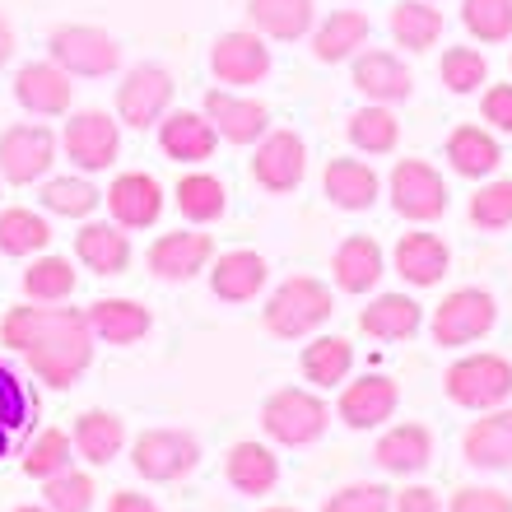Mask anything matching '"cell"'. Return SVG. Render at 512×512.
<instances>
[{"mask_svg":"<svg viewBox=\"0 0 512 512\" xmlns=\"http://www.w3.org/2000/svg\"><path fill=\"white\" fill-rule=\"evenodd\" d=\"M368 14H359V10H336L331 19H326L317 33H312V56L317 61H345V56H354L359 47L368 42Z\"/></svg>","mask_w":512,"mask_h":512,"instance_id":"obj_31","label":"cell"},{"mask_svg":"<svg viewBox=\"0 0 512 512\" xmlns=\"http://www.w3.org/2000/svg\"><path fill=\"white\" fill-rule=\"evenodd\" d=\"M452 512H512V499L503 489H457Z\"/></svg>","mask_w":512,"mask_h":512,"instance_id":"obj_49","label":"cell"},{"mask_svg":"<svg viewBox=\"0 0 512 512\" xmlns=\"http://www.w3.org/2000/svg\"><path fill=\"white\" fill-rule=\"evenodd\" d=\"M270 512H289V508H270Z\"/></svg>","mask_w":512,"mask_h":512,"instance_id":"obj_55","label":"cell"},{"mask_svg":"<svg viewBox=\"0 0 512 512\" xmlns=\"http://www.w3.org/2000/svg\"><path fill=\"white\" fill-rule=\"evenodd\" d=\"M322 191L340 210H368L378 201V173L364 159H331L322 177Z\"/></svg>","mask_w":512,"mask_h":512,"instance_id":"obj_26","label":"cell"},{"mask_svg":"<svg viewBox=\"0 0 512 512\" xmlns=\"http://www.w3.org/2000/svg\"><path fill=\"white\" fill-rule=\"evenodd\" d=\"M396 401H401L396 382L382 378V373H368V378L350 382V387L340 391V419L350 429H378L382 419H391Z\"/></svg>","mask_w":512,"mask_h":512,"instance_id":"obj_19","label":"cell"},{"mask_svg":"<svg viewBox=\"0 0 512 512\" xmlns=\"http://www.w3.org/2000/svg\"><path fill=\"white\" fill-rule=\"evenodd\" d=\"M447 163H452L461 177H489L503 163V149H499V140L489 131H480V126H457L452 140H447Z\"/></svg>","mask_w":512,"mask_h":512,"instance_id":"obj_33","label":"cell"},{"mask_svg":"<svg viewBox=\"0 0 512 512\" xmlns=\"http://www.w3.org/2000/svg\"><path fill=\"white\" fill-rule=\"evenodd\" d=\"M350 368H354V345L345 336H317L308 350H303V378L317 382V387L345 382Z\"/></svg>","mask_w":512,"mask_h":512,"instance_id":"obj_36","label":"cell"},{"mask_svg":"<svg viewBox=\"0 0 512 512\" xmlns=\"http://www.w3.org/2000/svg\"><path fill=\"white\" fill-rule=\"evenodd\" d=\"M94 480L80 471H61L47 480V489H42V499H47V512H89L94 508Z\"/></svg>","mask_w":512,"mask_h":512,"instance_id":"obj_46","label":"cell"},{"mask_svg":"<svg viewBox=\"0 0 512 512\" xmlns=\"http://www.w3.org/2000/svg\"><path fill=\"white\" fill-rule=\"evenodd\" d=\"M126 443V424L112 410H84L75 419V447H80L84 461H94V466H108Z\"/></svg>","mask_w":512,"mask_h":512,"instance_id":"obj_34","label":"cell"},{"mask_svg":"<svg viewBox=\"0 0 512 512\" xmlns=\"http://www.w3.org/2000/svg\"><path fill=\"white\" fill-rule=\"evenodd\" d=\"M224 205H229V191H224V182L210 173H191L177 182V210H182V219H191V224H210V219L224 215Z\"/></svg>","mask_w":512,"mask_h":512,"instance_id":"obj_37","label":"cell"},{"mask_svg":"<svg viewBox=\"0 0 512 512\" xmlns=\"http://www.w3.org/2000/svg\"><path fill=\"white\" fill-rule=\"evenodd\" d=\"M485 122L494 126V131L512 135V84H494V89H485Z\"/></svg>","mask_w":512,"mask_h":512,"instance_id":"obj_50","label":"cell"},{"mask_svg":"<svg viewBox=\"0 0 512 512\" xmlns=\"http://www.w3.org/2000/svg\"><path fill=\"white\" fill-rule=\"evenodd\" d=\"M75 256L94 275H122L131 266V238L122 233V224H84L75 233Z\"/></svg>","mask_w":512,"mask_h":512,"instance_id":"obj_24","label":"cell"},{"mask_svg":"<svg viewBox=\"0 0 512 512\" xmlns=\"http://www.w3.org/2000/svg\"><path fill=\"white\" fill-rule=\"evenodd\" d=\"M261 284H266V261L256 252H224L210 270V289L224 303H247L261 294Z\"/></svg>","mask_w":512,"mask_h":512,"instance_id":"obj_28","label":"cell"},{"mask_svg":"<svg viewBox=\"0 0 512 512\" xmlns=\"http://www.w3.org/2000/svg\"><path fill=\"white\" fill-rule=\"evenodd\" d=\"M108 210L122 229H149L163 215V187L149 173H122L108 187Z\"/></svg>","mask_w":512,"mask_h":512,"instance_id":"obj_17","label":"cell"},{"mask_svg":"<svg viewBox=\"0 0 512 512\" xmlns=\"http://www.w3.org/2000/svg\"><path fill=\"white\" fill-rule=\"evenodd\" d=\"M19 512H47V508H19Z\"/></svg>","mask_w":512,"mask_h":512,"instance_id":"obj_54","label":"cell"},{"mask_svg":"<svg viewBox=\"0 0 512 512\" xmlns=\"http://www.w3.org/2000/svg\"><path fill=\"white\" fill-rule=\"evenodd\" d=\"M447 261H452V252H447V243L433 238V233H405L401 243H396V270H401L410 284H419V289H429V284L443 280Z\"/></svg>","mask_w":512,"mask_h":512,"instance_id":"obj_27","label":"cell"},{"mask_svg":"<svg viewBox=\"0 0 512 512\" xmlns=\"http://www.w3.org/2000/svg\"><path fill=\"white\" fill-rule=\"evenodd\" d=\"M24 471L38 475V480H52V475L70 471V438H66V433H61V429H42L38 438H33V447H28Z\"/></svg>","mask_w":512,"mask_h":512,"instance_id":"obj_45","label":"cell"},{"mask_svg":"<svg viewBox=\"0 0 512 512\" xmlns=\"http://www.w3.org/2000/svg\"><path fill=\"white\" fill-rule=\"evenodd\" d=\"M173 108V75L163 66H135L122 84H117V117L135 131L159 126Z\"/></svg>","mask_w":512,"mask_h":512,"instance_id":"obj_9","label":"cell"},{"mask_svg":"<svg viewBox=\"0 0 512 512\" xmlns=\"http://www.w3.org/2000/svg\"><path fill=\"white\" fill-rule=\"evenodd\" d=\"M461 24L480 42L512 38V0H461Z\"/></svg>","mask_w":512,"mask_h":512,"instance_id":"obj_42","label":"cell"},{"mask_svg":"<svg viewBox=\"0 0 512 512\" xmlns=\"http://www.w3.org/2000/svg\"><path fill=\"white\" fill-rule=\"evenodd\" d=\"M14 98L33 117H61V112H70L75 84H70V75L56 61H33V66H24L14 75Z\"/></svg>","mask_w":512,"mask_h":512,"instance_id":"obj_13","label":"cell"},{"mask_svg":"<svg viewBox=\"0 0 512 512\" xmlns=\"http://www.w3.org/2000/svg\"><path fill=\"white\" fill-rule=\"evenodd\" d=\"M471 224L475 229L499 233L512 224V182H489L471 196Z\"/></svg>","mask_w":512,"mask_h":512,"instance_id":"obj_47","label":"cell"},{"mask_svg":"<svg viewBox=\"0 0 512 512\" xmlns=\"http://www.w3.org/2000/svg\"><path fill=\"white\" fill-rule=\"evenodd\" d=\"M205 117H210V126H215L229 145H256L270 122V112L261 108L256 98H238V94H229V89H210V94H205Z\"/></svg>","mask_w":512,"mask_h":512,"instance_id":"obj_15","label":"cell"},{"mask_svg":"<svg viewBox=\"0 0 512 512\" xmlns=\"http://www.w3.org/2000/svg\"><path fill=\"white\" fill-rule=\"evenodd\" d=\"M0 340L24 354L47 387H75L94 364V326L80 308H10Z\"/></svg>","mask_w":512,"mask_h":512,"instance_id":"obj_1","label":"cell"},{"mask_svg":"<svg viewBox=\"0 0 512 512\" xmlns=\"http://www.w3.org/2000/svg\"><path fill=\"white\" fill-rule=\"evenodd\" d=\"M98 187L94 182H84V177H52L47 187H42V205L52 210V215H66V219H84L98 210Z\"/></svg>","mask_w":512,"mask_h":512,"instance_id":"obj_40","label":"cell"},{"mask_svg":"<svg viewBox=\"0 0 512 512\" xmlns=\"http://www.w3.org/2000/svg\"><path fill=\"white\" fill-rule=\"evenodd\" d=\"M10 56H14V28H10V19L0 14V66H5Z\"/></svg>","mask_w":512,"mask_h":512,"instance_id":"obj_53","label":"cell"},{"mask_svg":"<svg viewBox=\"0 0 512 512\" xmlns=\"http://www.w3.org/2000/svg\"><path fill=\"white\" fill-rule=\"evenodd\" d=\"M494 322H499V303L485 289H457L433 312V340L447 345V350H457V345H471V340L489 336Z\"/></svg>","mask_w":512,"mask_h":512,"instance_id":"obj_7","label":"cell"},{"mask_svg":"<svg viewBox=\"0 0 512 512\" xmlns=\"http://www.w3.org/2000/svg\"><path fill=\"white\" fill-rule=\"evenodd\" d=\"M331 275L345 294H368L373 284L382 280V247L364 233H354L336 247V261H331Z\"/></svg>","mask_w":512,"mask_h":512,"instance_id":"obj_25","label":"cell"},{"mask_svg":"<svg viewBox=\"0 0 512 512\" xmlns=\"http://www.w3.org/2000/svg\"><path fill=\"white\" fill-rule=\"evenodd\" d=\"M70 163L84 168V173H103L117 163V149H122V135H117V122L108 112H75L66 122V135H61Z\"/></svg>","mask_w":512,"mask_h":512,"instance_id":"obj_10","label":"cell"},{"mask_svg":"<svg viewBox=\"0 0 512 512\" xmlns=\"http://www.w3.org/2000/svg\"><path fill=\"white\" fill-rule=\"evenodd\" d=\"M84 317L94 326V340H108V345H135V340L149 336V326H154L149 308L131 303V298H98Z\"/></svg>","mask_w":512,"mask_h":512,"instance_id":"obj_23","label":"cell"},{"mask_svg":"<svg viewBox=\"0 0 512 512\" xmlns=\"http://www.w3.org/2000/svg\"><path fill=\"white\" fill-rule=\"evenodd\" d=\"M331 312H336V298H331V289H326L322 280H312V275H289V280L266 298L261 317H266L270 336L298 340V336H308V331L331 322Z\"/></svg>","mask_w":512,"mask_h":512,"instance_id":"obj_2","label":"cell"},{"mask_svg":"<svg viewBox=\"0 0 512 512\" xmlns=\"http://www.w3.org/2000/svg\"><path fill=\"white\" fill-rule=\"evenodd\" d=\"M308 173V149L298 140L294 131H270L261 135V145H256V159H252V177L261 182L266 191L284 196V191H294Z\"/></svg>","mask_w":512,"mask_h":512,"instance_id":"obj_12","label":"cell"},{"mask_svg":"<svg viewBox=\"0 0 512 512\" xmlns=\"http://www.w3.org/2000/svg\"><path fill=\"white\" fill-rule=\"evenodd\" d=\"M354 89L368 94L373 103H401V98H410L415 80L391 52H364L354 56Z\"/></svg>","mask_w":512,"mask_h":512,"instance_id":"obj_21","label":"cell"},{"mask_svg":"<svg viewBox=\"0 0 512 512\" xmlns=\"http://www.w3.org/2000/svg\"><path fill=\"white\" fill-rule=\"evenodd\" d=\"M210 70L224 84H256L270 70V47L261 42V33H224L210 52Z\"/></svg>","mask_w":512,"mask_h":512,"instance_id":"obj_16","label":"cell"},{"mask_svg":"<svg viewBox=\"0 0 512 512\" xmlns=\"http://www.w3.org/2000/svg\"><path fill=\"white\" fill-rule=\"evenodd\" d=\"M24 294L33 298V303H61V298H70L75 294V270H70V261H61V256L33 261L24 275Z\"/></svg>","mask_w":512,"mask_h":512,"instance_id":"obj_41","label":"cell"},{"mask_svg":"<svg viewBox=\"0 0 512 512\" xmlns=\"http://www.w3.org/2000/svg\"><path fill=\"white\" fill-rule=\"evenodd\" d=\"M438 75H443V84L452 94H475V89L489 80V61L475 52V47H447Z\"/></svg>","mask_w":512,"mask_h":512,"instance_id":"obj_44","label":"cell"},{"mask_svg":"<svg viewBox=\"0 0 512 512\" xmlns=\"http://www.w3.org/2000/svg\"><path fill=\"white\" fill-rule=\"evenodd\" d=\"M461 452L471 466H485V471L512 466V410H494V415L475 419L461 438Z\"/></svg>","mask_w":512,"mask_h":512,"instance_id":"obj_22","label":"cell"},{"mask_svg":"<svg viewBox=\"0 0 512 512\" xmlns=\"http://www.w3.org/2000/svg\"><path fill=\"white\" fill-rule=\"evenodd\" d=\"M396 512H438V494L424 485L405 489V494H396Z\"/></svg>","mask_w":512,"mask_h":512,"instance_id":"obj_51","label":"cell"},{"mask_svg":"<svg viewBox=\"0 0 512 512\" xmlns=\"http://www.w3.org/2000/svg\"><path fill=\"white\" fill-rule=\"evenodd\" d=\"M326 405L303 387H284L261 405V429L284 447H308L326 433Z\"/></svg>","mask_w":512,"mask_h":512,"instance_id":"obj_5","label":"cell"},{"mask_svg":"<svg viewBox=\"0 0 512 512\" xmlns=\"http://www.w3.org/2000/svg\"><path fill=\"white\" fill-rule=\"evenodd\" d=\"M429 457H433V433L424 424H396L373 447V461L387 475H415L429 466Z\"/></svg>","mask_w":512,"mask_h":512,"instance_id":"obj_20","label":"cell"},{"mask_svg":"<svg viewBox=\"0 0 512 512\" xmlns=\"http://www.w3.org/2000/svg\"><path fill=\"white\" fill-rule=\"evenodd\" d=\"M47 52H52V61L66 75H84V80H103V75H112L122 66L117 38L89 24H61L52 33V42H47Z\"/></svg>","mask_w":512,"mask_h":512,"instance_id":"obj_3","label":"cell"},{"mask_svg":"<svg viewBox=\"0 0 512 512\" xmlns=\"http://www.w3.org/2000/svg\"><path fill=\"white\" fill-rule=\"evenodd\" d=\"M350 140L364 154H391L401 140V122L387 112V103H373V108H359L350 117Z\"/></svg>","mask_w":512,"mask_h":512,"instance_id":"obj_39","label":"cell"},{"mask_svg":"<svg viewBox=\"0 0 512 512\" xmlns=\"http://www.w3.org/2000/svg\"><path fill=\"white\" fill-rule=\"evenodd\" d=\"M247 19H252V28L266 33V38L294 42L312 28L317 10H312V0H247Z\"/></svg>","mask_w":512,"mask_h":512,"instance_id":"obj_29","label":"cell"},{"mask_svg":"<svg viewBox=\"0 0 512 512\" xmlns=\"http://www.w3.org/2000/svg\"><path fill=\"white\" fill-rule=\"evenodd\" d=\"M275 480H280V461H275V452L261 443H238L229 452V485L238 489V494H270L275 489Z\"/></svg>","mask_w":512,"mask_h":512,"instance_id":"obj_35","label":"cell"},{"mask_svg":"<svg viewBox=\"0 0 512 512\" xmlns=\"http://www.w3.org/2000/svg\"><path fill=\"white\" fill-rule=\"evenodd\" d=\"M391 489L387 485H345L340 494L322 503V512H391Z\"/></svg>","mask_w":512,"mask_h":512,"instance_id":"obj_48","label":"cell"},{"mask_svg":"<svg viewBox=\"0 0 512 512\" xmlns=\"http://www.w3.org/2000/svg\"><path fill=\"white\" fill-rule=\"evenodd\" d=\"M38 415V401L24 391V382L14 378L10 368L0 364V452L10 447V438H14V429H24L28 419Z\"/></svg>","mask_w":512,"mask_h":512,"instance_id":"obj_43","label":"cell"},{"mask_svg":"<svg viewBox=\"0 0 512 512\" xmlns=\"http://www.w3.org/2000/svg\"><path fill=\"white\" fill-rule=\"evenodd\" d=\"M159 145L177 163H205L219 145V131L205 112H168L159 122Z\"/></svg>","mask_w":512,"mask_h":512,"instance_id":"obj_18","label":"cell"},{"mask_svg":"<svg viewBox=\"0 0 512 512\" xmlns=\"http://www.w3.org/2000/svg\"><path fill=\"white\" fill-rule=\"evenodd\" d=\"M56 159V140L47 126H10L0 135V177L14 187L38 182Z\"/></svg>","mask_w":512,"mask_h":512,"instance_id":"obj_11","label":"cell"},{"mask_svg":"<svg viewBox=\"0 0 512 512\" xmlns=\"http://www.w3.org/2000/svg\"><path fill=\"white\" fill-rule=\"evenodd\" d=\"M108 512H159V503H149L145 494H131V489H117Z\"/></svg>","mask_w":512,"mask_h":512,"instance_id":"obj_52","label":"cell"},{"mask_svg":"<svg viewBox=\"0 0 512 512\" xmlns=\"http://www.w3.org/2000/svg\"><path fill=\"white\" fill-rule=\"evenodd\" d=\"M359 326H364L368 336H378V340H410L419 326H424V308H419L415 298H405V294H382V298H373V303L364 308Z\"/></svg>","mask_w":512,"mask_h":512,"instance_id":"obj_30","label":"cell"},{"mask_svg":"<svg viewBox=\"0 0 512 512\" xmlns=\"http://www.w3.org/2000/svg\"><path fill=\"white\" fill-rule=\"evenodd\" d=\"M52 243V229H47V219L24 210V205H14V210H0V252L5 256H33L42 247Z\"/></svg>","mask_w":512,"mask_h":512,"instance_id":"obj_38","label":"cell"},{"mask_svg":"<svg viewBox=\"0 0 512 512\" xmlns=\"http://www.w3.org/2000/svg\"><path fill=\"white\" fill-rule=\"evenodd\" d=\"M443 387L466 410H494L512 396V364L503 354H466L447 368Z\"/></svg>","mask_w":512,"mask_h":512,"instance_id":"obj_4","label":"cell"},{"mask_svg":"<svg viewBox=\"0 0 512 512\" xmlns=\"http://www.w3.org/2000/svg\"><path fill=\"white\" fill-rule=\"evenodd\" d=\"M131 466L145 475V480L168 485V480H182V475H191L201 466V443L182 429H149L135 438Z\"/></svg>","mask_w":512,"mask_h":512,"instance_id":"obj_6","label":"cell"},{"mask_svg":"<svg viewBox=\"0 0 512 512\" xmlns=\"http://www.w3.org/2000/svg\"><path fill=\"white\" fill-rule=\"evenodd\" d=\"M391 38L401 42L405 52H429L433 42L443 38V14L433 10L429 0H396L391 5Z\"/></svg>","mask_w":512,"mask_h":512,"instance_id":"obj_32","label":"cell"},{"mask_svg":"<svg viewBox=\"0 0 512 512\" xmlns=\"http://www.w3.org/2000/svg\"><path fill=\"white\" fill-rule=\"evenodd\" d=\"M391 205H396L401 219L429 224L447 210V182L424 159H401L391 168Z\"/></svg>","mask_w":512,"mask_h":512,"instance_id":"obj_8","label":"cell"},{"mask_svg":"<svg viewBox=\"0 0 512 512\" xmlns=\"http://www.w3.org/2000/svg\"><path fill=\"white\" fill-rule=\"evenodd\" d=\"M210 256H215V243L205 238V233H163L159 243L149 247V270H154V280H191V275H201L210 266Z\"/></svg>","mask_w":512,"mask_h":512,"instance_id":"obj_14","label":"cell"}]
</instances>
